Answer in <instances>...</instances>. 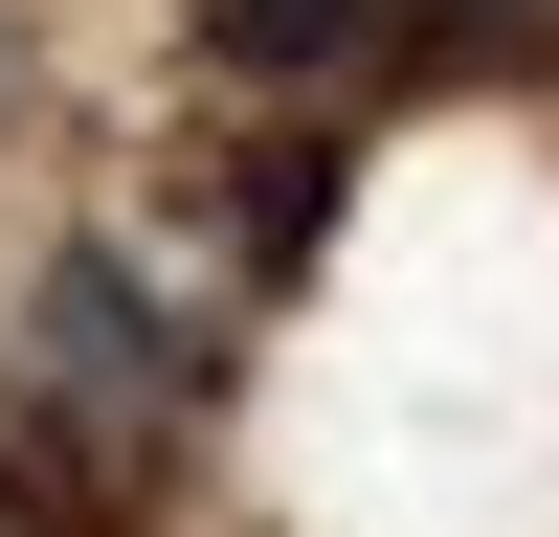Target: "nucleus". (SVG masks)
Wrapping results in <instances>:
<instances>
[{"label": "nucleus", "mask_w": 559, "mask_h": 537, "mask_svg": "<svg viewBox=\"0 0 559 537\" xmlns=\"http://www.w3.org/2000/svg\"><path fill=\"white\" fill-rule=\"evenodd\" d=\"M45 381H68V403H179L202 358L157 336V291H134L112 247H68V268H45Z\"/></svg>", "instance_id": "obj_1"}, {"label": "nucleus", "mask_w": 559, "mask_h": 537, "mask_svg": "<svg viewBox=\"0 0 559 537\" xmlns=\"http://www.w3.org/2000/svg\"><path fill=\"white\" fill-rule=\"evenodd\" d=\"M224 45H247V68H336L358 0H224Z\"/></svg>", "instance_id": "obj_2"}]
</instances>
